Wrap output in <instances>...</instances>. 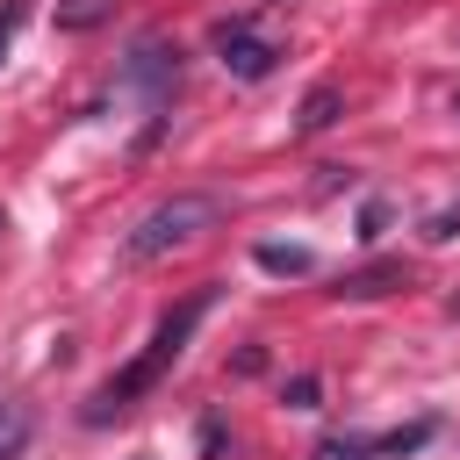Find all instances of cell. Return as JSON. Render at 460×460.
Returning a JSON list of instances; mask_svg holds the SVG:
<instances>
[{
    "mask_svg": "<svg viewBox=\"0 0 460 460\" xmlns=\"http://www.w3.org/2000/svg\"><path fill=\"white\" fill-rule=\"evenodd\" d=\"M208 309H216V288H194L187 302H172V309H165V316L151 323L144 352H137V359H129L122 374H108V381L93 388V402H86L79 417H86V424H108V417L137 410V402H144V395H151V388H158V381H165V374L180 367V352L194 345V331H201V316H208Z\"/></svg>",
    "mask_w": 460,
    "mask_h": 460,
    "instance_id": "obj_1",
    "label": "cell"
},
{
    "mask_svg": "<svg viewBox=\"0 0 460 460\" xmlns=\"http://www.w3.org/2000/svg\"><path fill=\"white\" fill-rule=\"evenodd\" d=\"M216 216H223V201H216V194H172V201H158V208H144V216L129 223L122 259H129V266L165 259L172 244H194L201 230H216Z\"/></svg>",
    "mask_w": 460,
    "mask_h": 460,
    "instance_id": "obj_2",
    "label": "cell"
},
{
    "mask_svg": "<svg viewBox=\"0 0 460 460\" xmlns=\"http://www.w3.org/2000/svg\"><path fill=\"white\" fill-rule=\"evenodd\" d=\"M216 50H223V72H230V79H266L273 58H280V50H273L259 29H244V22H223V29H216Z\"/></svg>",
    "mask_w": 460,
    "mask_h": 460,
    "instance_id": "obj_3",
    "label": "cell"
},
{
    "mask_svg": "<svg viewBox=\"0 0 460 460\" xmlns=\"http://www.w3.org/2000/svg\"><path fill=\"white\" fill-rule=\"evenodd\" d=\"M129 79L144 86L151 108H165V93H172V79H180V50H165V43H137V50H129Z\"/></svg>",
    "mask_w": 460,
    "mask_h": 460,
    "instance_id": "obj_4",
    "label": "cell"
},
{
    "mask_svg": "<svg viewBox=\"0 0 460 460\" xmlns=\"http://www.w3.org/2000/svg\"><path fill=\"white\" fill-rule=\"evenodd\" d=\"M388 288H402V259H381V266H359V273H345L331 295H345V302H367V295H388Z\"/></svg>",
    "mask_w": 460,
    "mask_h": 460,
    "instance_id": "obj_5",
    "label": "cell"
},
{
    "mask_svg": "<svg viewBox=\"0 0 460 460\" xmlns=\"http://www.w3.org/2000/svg\"><path fill=\"white\" fill-rule=\"evenodd\" d=\"M431 438H438V424L417 417V424H402V431H374V453H381V460H410V453H424Z\"/></svg>",
    "mask_w": 460,
    "mask_h": 460,
    "instance_id": "obj_6",
    "label": "cell"
},
{
    "mask_svg": "<svg viewBox=\"0 0 460 460\" xmlns=\"http://www.w3.org/2000/svg\"><path fill=\"white\" fill-rule=\"evenodd\" d=\"M331 122H338V86H309V101H302L295 129H302V137H316V129H331Z\"/></svg>",
    "mask_w": 460,
    "mask_h": 460,
    "instance_id": "obj_7",
    "label": "cell"
},
{
    "mask_svg": "<svg viewBox=\"0 0 460 460\" xmlns=\"http://www.w3.org/2000/svg\"><path fill=\"white\" fill-rule=\"evenodd\" d=\"M259 266H266V273H309L316 252H309V244H259Z\"/></svg>",
    "mask_w": 460,
    "mask_h": 460,
    "instance_id": "obj_8",
    "label": "cell"
},
{
    "mask_svg": "<svg viewBox=\"0 0 460 460\" xmlns=\"http://www.w3.org/2000/svg\"><path fill=\"white\" fill-rule=\"evenodd\" d=\"M316 460H381V453H374V431H338L316 446Z\"/></svg>",
    "mask_w": 460,
    "mask_h": 460,
    "instance_id": "obj_9",
    "label": "cell"
},
{
    "mask_svg": "<svg viewBox=\"0 0 460 460\" xmlns=\"http://www.w3.org/2000/svg\"><path fill=\"white\" fill-rule=\"evenodd\" d=\"M22 446H29V410L0 402V460H22Z\"/></svg>",
    "mask_w": 460,
    "mask_h": 460,
    "instance_id": "obj_10",
    "label": "cell"
},
{
    "mask_svg": "<svg viewBox=\"0 0 460 460\" xmlns=\"http://www.w3.org/2000/svg\"><path fill=\"white\" fill-rule=\"evenodd\" d=\"M316 395H323V381H316V374H295V381L280 388V402H288V410H316Z\"/></svg>",
    "mask_w": 460,
    "mask_h": 460,
    "instance_id": "obj_11",
    "label": "cell"
},
{
    "mask_svg": "<svg viewBox=\"0 0 460 460\" xmlns=\"http://www.w3.org/2000/svg\"><path fill=\"white\" fill-rule=\"evenodd\" d=\"M14 29H22V7H0V58H7V43H14Z\"/></svg>",
    "mask_w": 460,
    "mask_h": 460,
    "instance_id": "obj_12",
    "label": "cell"
}]
</instances>
